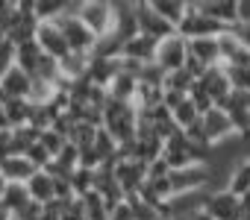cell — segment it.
<instances>
[{
	"label": "cell",
	"instance_id": "cell-30",
	"mask_svg": "<svg viewBox=\"0 0 250 220\" xmlns=\"http://www.w3.org/2000/svg\"><path fill=\"white\" fill-rule=\"evenodd\" d=\"M106 220H136V217H133L130 202H127V200H121L118 205H112V208L106 211Z\"/></svg>",
	"mask_w": 250,
	"mask_h": 220
},
{
	"label": "cell",
	"instance_id": "cell-23",
	"mask_svg": "<svg viewBox=\"0 0 250 220\" xmlns=\"http://www.w3.org/2000/svg\"><path fill=\"white\" fill-rule=\"evenodd\" d=\"M30 202V194H27V185H15V182H6L3 188V197H0V205H3L12 217Z\"/></svg>",
	"mask_w": 250,
	"mask_h": 220
},
{
	"label": "cell",
	"instance_id": "cell-29",
	"mask_svg": "<svg viewBox=\"0 0 250 220\" xmlns=\"http://www.w3.org/2000/svg\"><path fill=\"white\" fill-rule=\"evenodd\" d=\"M12 65H15V44L9 38H3L0 41V76H3Z\"/></svg>",
	"mask_w": 250,
	"mask_h": 220
},
{
	"label": "cell",
	"instance_id": "cell-33",
	"mask_svg": "<svg viewBox=\"0 0 250 220\" xmlns=\"http://www.w3.org/2000/svg\"><path fill=\"white\" fill-rule=\"evenodd\" d=\"M9 129V121H6V109H3V100H0V132Z\"/></svg>",
	"mask_w": 250,
	"mask_h": 220
},
{
	"label": "cell",
	"instance_id": "cell-9",
	"mask_svg": "<svg viewBox=\"0 0 250 220\" xmlns=\"http://www.w3.org/2000/svg\"><path fill=\"white\" fill-rule=\"evenodd\" d=\"M203 211L212 220H238L241 217V200L235 194H229L227 188H215V191H209Z\"/></svg>",
	"mask_w": 250,
	"mask_h": 220
},
{
	"label": "cell",
	"instance_id": "cell-7",
	"mask_svg": "<svg viewBox=\"0 0 250 220\" xmlns=\"http://www.w3.org/2000/svg\"><path fill=\"white\" fill-rule=\"evenodd\" d=\"M200 129H203V141L209 147H218L229 138H235V129H232V121L224 109H209L206 115H200Z\"/></svg>",
	"mask_w": 250,
	"mask_h": 220
},
{
	"label": "cell",
	"instance_id": "cell-38",
	"mask_svg": "<svg viewBox=\"0 0 250 220\" xmlns=\"http://www.w3.org/2000/svg\"><path fill=\"white\" fill-rule=\"evenodd\" d=\"M156 220H165V217H156Z\"/></svg>",
	"mask_w": 250,
	"mask_h": 220
},
{
	"label": "cell",
	"instance_id": "cell-19",
	"mask_svg": "<svg viewBox=\"0 0 250 220\" xmlns=\"http://www.w3.org/2000/svg\"><path fill=\"white\" fill-rule=\"evenodd\" d=\"M197 9L221 27H235V0H209V3H197Z\"/></svg>",
	"mask_w": 250,
	"mask_h": 220
},
{
	"label": "cell",
	"instance_id": "cell-31",
	"mask_svg": "<svg viewBox=\"0 0 250 220\" xmlns=\"http://www.w3.org/2000/svg\"><path fill=\"white\" fill-rule=\"evenodd\" d=\"M235 24L250 27V0H235Z\"/></svg>",
	"mask_w": 250,
	"mask_h": 220
},
{
	"label": "cell",
	"instance_id": "cell-36",
	"mask_svg": "<svg viewBox=\"0 0 250 220\" xmlns=\"http://www.w3.org/2000/svg\"><path fill=\"white\" fill-rule=\"evenodd\" d=\"M3 188H6V182H3V176H0V197H3Z\"/></svg>",
	"mask_w": 250,
	"mask_h": 220
},
{
	"label": "cell",
	"instance_id": "cell-24",
	"mask_svg": "<svg viewBox=\"0 0 250 220\" xmlns=\"http://www.w3.org/2000/svg\"><path fill=\"white\" fill-rule=\"evenodd\" d=\"M3 109H6L9 129H18V127L30 124V112H33V103L30 100H3Z\"/></svg>",
	"mask_w": 250,
	"mask_h": 220
},
{
	"label": "cell",
	"instance_id": "cell-1",
	"mask_svg": "<svg viewBox=\"0 0 250 220\" xmlns=\"http://www.w3.org/2000/svg\"><path fill=\"white\" fill-rule=\"evenodd\" d=\"M56 24H59L62 38H65V44H68V50H71V53H91V50H94L97 38H94V33H91V30L77 18V3H68L65 15H62Z\"/></svg>",
	"mask_w": 250,
	"mask_h": 220
},
{
	"label": "cell",
	"instance_id": "cell-25",
	"mask_svg": "<svg viewBox=\"0 0 250 220\" xmlns=\"http://www.w3.org/2000/svg\"><path fill=\"white\" fill-rule=\"evenodd\" d=\"M68 3H62V0H39V3H33V15L36 21H59L65 15Z\"/></svg>",
	"mask_w": 250,
	"mask_h": 220
},
{
	"label": "cell",
	"instance_id": "cell-17",
	"mask_svg": "<svg viewBox=\"0 0 250 220\" xmlns=\"http://www.w3.org/2000/svg\"><path fill=\"white\" fill-rule=\"evenodd\" d=\"M136 91H139V79L133 73H127V71H118L112 76V82L106 85V97L118 100V103H133Z\"/></svg>",
	"mask_w": 250,
	"mask_h": 220
},
{
	"label": "cell",
	"instance_id": "cell-35",
	"mask_svg": "<svg viewBox=\"0 0 250 220\" xmlns=\"http://www.w3.org/2000/svg\"><path fill=\"white\" fill-rule=\"evenodd\" d=\"M9 217H12V214H9V211H6L3 205H0V220H9Z\"/></svg>",
	"mask_w": 250,
	"mask_h": 220
},
{
	"label": "cell",
	"instance_id": "cell-12",
	"mask_svg": "<svg viewBox=\"0 0 250 220\" xmlns=\"http://www.w3.org/2000/svg\"><path fill=\"white\" fill-rule=\"evenodd\" d=\"M153 53H156V41L147 38V36H142V33H136L133 38H127V41H124V47H121V59L136 62V65L153 62Z\"/></svg>",
	"mask_w": 250,
	"mask_h": 220
},
{
	"label": "cell",
	"instance_id": "cell-34",
	"mask_svg": "<svg viewBox=\"0 0 250 220\" xmlns=\"http://www.w3.org/2000/svg\"><path fill=\"white\" fill-rule=\"evenodd\" d=\"M188 220H212V217H209V214H206V211H197V214H191V217H188Z\"/></svg>",
	"mask_w": 250,
	"mask_h": 220
},
{
	"label": "cell",
	"instance_id": "cell-18",
	"mask_svg": "<svg viewBox=\"0 0 250 220\" xmlns=\"http://www.w3.org/2000/svg\"><path fill=\"white\" fill-rule=\"evenodd\" d=\"M88 62H91V53H68L65 59H59V79H65L71 85L85 79Z\"/></svg>",
	"mask_w": 250,
	"mask_h": 220
},
{
	"label": "cell",
	"instance_id": "cell-22",
	"mask_svg": "<svg viewBox=\"0 0 250 220\" xmlns=\"http://www.w3.org/2000/svg\"><path fill=\"white\" fill-rule=\"evenodd\" d=\"M227 191L235 194L238 200L244 194H250V162H235L232 170H229V179H227Z\"/></svg>",
	"mask_w": 250,
	"mask_h": 220
},
{
	"label": "cell",
	"instance_id": "cell-11",
	"mask_svg": "<svg viewBox=\"0 0 250 220\" xmlns=\"http://www.w3.org/2000/svg\"><path fill=\"white\" fill-rule=\"evenodd\" d=\"M136 27H139L142 36H147V38H153V41H162L165 36L177 33L174 27H168V24L150 9V3H136Z\"/></svg>",
	"mask_w": 250,
	"mask_h": 220
},
{
	"label": "cell",
	"instance_id": "cell-3",
	"mask_svg": "<svg viewBox=\"0 0 250 220\" xmlns=\"http://www.w3.org/2000/svg\"><path fill=\"white\" fill-rule=\"evenodd\" d=\"M188 62V41L180 36V33H171L165 36L162 41H156V53H153V65L162 71V73H174V71H183Z\"/></svg>",
	"mask_w": 250,
	"mask_h": 220
},
{
	"label": "cell",
	"instance_id": "cell-13",
	"mask_svg": "<svg viewBox=\"0 0 250 220\" xmlns=\"http://www.w3.org/2000/svg\"><path fill=\"white\" fill-rule=\"evenodd\" d=\"M197 85L212 97L215 106H221L229 94V82H227V73H224V65H215V68H206L203 76L197 79Z\"/></svg>",
	"mask_w": 250,
	"mask_h": 220
},
{
	"label": "cell",
	"instance_id": "cell-37",
	"mask_svg": "<svg viewBox=\"0 0 250 220\" xmlns=\"http://www.w3.org/2000/svg\"><path fill=\"white\" fill-rule=\"evenodd\" d=\"M238 220H250V211H241V217Z\"/></svg>",
	"mask_w": 250,
	"mask_h": 220
},
{
	"label": "cell",
	"instance_id": "cell-6",
	"mask_svg": "<svg viewBox=\"0 0 250 220\" xmlns=\"http://www.w3.org/2000/svg\"><path fill=\"white\" fill-rule=\"evenodd\" d=\"M33 41L39 44V50L44 53V56H50V59H65L71 50H68V44H65V38H62V30H59V24L56 21H36V30H33Z\"/></svg>",
	"mask_w": 250,
	"mask_h": 220
},
{
	"label": "cell",
	"instance_id": "cell-20",
	"mask_svg": "<svg viewBox=\"0 0 250 220\" xmlns=\"http://www.w3.org/2000/svg\"><path fill=\"white\" fill-rule=\"evenodd\" d=\"M150 9L168 24V27H180L183 24V18H186V12H188V3H183V0H153L150 3Z\"/></svg>",
	"mask_w": 250,
	"mask_h": 220
},
{
	"label": "cell",
	"instance_id": "cell-8",
	"mask_svg": "<svg viewBox=\"0 0 250 220\" xmlns=\"http://www.w3.org/2000/svg\"><path fill=\"white\" fill-rule=\"evenodd\" d=\"M168 182H171V191H174V194L203 191V188H209V167H206L203 162L188 165V167H177V170L168 173Z\"/></svg>",
	"mask_w": 250,
	"mask_h": 220
},
{
	"label": "cell",
	"instance_id": "cell-2",
	"mask_svg": "<svg viewBox=\"0 0 250 220\" xmlns=\"http://www.w3.org/2000/svg\"><path fill=\"white\" fill-rule=\"evenodd\" d=\"M77 18L94 33V38H106L115 33V3H103V0L77 3Z\"/></svg>",
	"mask_w": 250,
	"mask_h": 220
},
{
	"label": "cell",
	"instance_id": "cell-26",
	"mask_svg": "<svg viewBox=\"0 0 250 220\" xmlns=\"http://www.w3.org/2000/svg\"><path fill=\"white\" fill-rule=\"evenodd\" d=\"M194 85V76L183 68V71H174V73H165L162 79V91H174V94H188Z\"/></svg>",
	"mask_w": 250,
	"mask_h": 220
},
{
	"label": "cell",
	"instance_id": "cell-16",
	"mask_svg": "<svg viewBox=\"0 0 250 220\" xmlns=\"http://www.w3.org/2000/svg\"><path fill=\"white\" fill-rule=\"evenodd\" d=\"M53 188H56V179L47 173V170H36L30 179H27V194H30V200L33 202H39V205H50L53 202Z\"/></svg>",
	"mask_w": 250,
	"mask_h": 220
},
{
	"label": "cell",
	"instance_id": "cell-15",
	"mask_svg": "<svg viewBox=\"0 0 250 220\" xmlns=\"http://www.w3.org/2000/svg\"><path fill=\"white\" fill-rule=\"evenodd\" d=\"M36 173L33 162L27 156H6L3 162H0V176H3V182H15V185H27V179Z\"/></svg>",
	"mask_w": 250,
	"mask_h": 220
},
{
	"label": "cell",
	"instance_id": "cell-14",
	"mask_svg": "<svg viewBox=\"0 0 250 220\" xmlns=\"http://www.w3.org/2000/svg\"><path fill=\"white\" fill-rule=\"evenodd\" d=\"M188 59L197 62L203 71L221 65V53H218V38H191L188 41Z\"/></svg>",
	"mask_w": 250,
	"mask_h": 220
},
{
	"label": "cell",
	"instance_id": "cell-39",
	"mask_svg": "<svg viewBox=\"0 0 250 220\" xmlns=\"http://www.w3.org/2000/svg\"><path fill=\"white\" fill-rule=\"evenodd\" d=\"M9 220H18V217H9Z\"/></svg>",
	"mask_w": 250,
	"mask_h": 220
},
{
	"label": "cell",
	"instance_id": "cell-32",
	"mask_svg": "<svg viewBox=\"0 0 250 220\" xmlns=\"http://www.w3.org/2000/svg\"><path fill=\"white\" fill-rule=\"evenodd\" d=\"M238 156H241V162H250V132H244L238 138Z\"/></svg>",
	"mask_w": 250,
	"mask_h": 220
},
{
	"label": "cell",
	"instance_id": "cell-4",
	"mask_svg": "<svg viewBox=\"0 0 250 220\" xmlns=\"http://www.w3.org/2000/svg\"><path fill=\"white\" fill-rule=\"evenodd\" d=\"M224 30H227V27H221L218 21H212L209 15H203V12L197 9V3H188V12H186L183 24L177 27V33H180L186 41H191V38H218Z\"/></svg>",
	"mask_w": 250,
	"mask_h": 220
},
{
	"label": "cell",
	"instance_id": "cell-27",
	"mask_svg": "<svg viewBox=\"0 0 250 220\" xmlns=\"http://www.w3.org/2000/svg\"><path fill=\"white\" fill-rule=\"evenodd\" d=\"M224 73H227L229 91H250V68H232V65H224Z\"/></svg>",
	"mask_w": 250,
	"mask_h": 220
},
{
	"label": "cell",
	"instance_id": "cell-5",
	"mask_svg": "<svg viewBox=\"0 0 250 220\" xmlns=\"http://www.w3.org/2000/svg\"><path fill=\"white\" fill-rule=\"evenodd\" d=\"M112 176L118 182V188L127 194H136L142 188V182L147 179V165L139 162V159H127V156H118L115 165H112Z\"/></svg>",
	"mask_w": 250,
	"mask_h": 220
},
{
	"label": "cell",
	"instance_id": "cell-28",
	"mask_svg": "<svg viewBox=\"0 0 250 220\" xmlns=\"http://www.w3.org/2000/svg\"><path fill=\"white\" fill-rule=\"evenodd\" d=\"M39 144H42V147L47 150V156H50V159H56V156L62 153V147H65L68 141H65V138H62V135H59L56 129H42V132H39Z\"/></svg>",
	"mask_w": 250,
	"mask_h": 220
},
{
	"label": "cell",
	"instance_id": "cell-21",
	"mask_svg": "<svg viewBox=\"0 0 250 220\" xmlns=\"http://www.w3.org/2000/svg\"><path fill=\"white\" fill-rule=\"evenodd\" d=\"M42 50H39V44L33 41V38H27V41H21V44H15V65L21 68V71H27L30 76L36 73V68H39V62H42Z\"/></svg>",
	"mask_w": 250,
	"mask_h": 220
},
{
	"label": "cell",
	"instance_id": "cell-10",
	"mask_svg": "<svg viewBox=\"0 0 250 220\" xmlns=\"http://www.w3.org/2000/svg\"><path fill=\"white\" fill-rule=\"evenodd\" d=\"M33 88V76L12 65L3 76H0V100H27Z\"/></svg>",
	"mask_w": 250,
	"mask_h": 220
}]
</instances>
